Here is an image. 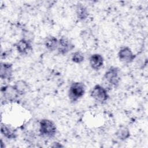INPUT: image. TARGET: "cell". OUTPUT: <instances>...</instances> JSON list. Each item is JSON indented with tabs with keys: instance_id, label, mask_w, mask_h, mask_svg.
<instances>
[{
	"instance_id": "obj_17",
	"label": "cell",
	"mask_w": 148,
	"mask_h": 148,
	"mask_svg": "<svg viewBox=\"0 0 148 148\" xmlns=\"http://www.w3.org/2000/svg\"><path fill=\"white\" fill-rule=\"evenodd\" d=\"M53 147H64L63 145H61L60 143L58 142H54L53 143V145L51 146Z\"/></svg>"
},
{
	"instance_id": "obj_14",
	"label": "cell",
	"mask_w": 148,
	"mask_h": 148,
	"mask_svg": "<svg viewBox=\"0 0 148 148\" xmlns=\"http://www.w3.org/2000/svg\"><path fill=\"white\" fill-rule=\"evenodd\" d=\"M116 136L120 140L124 141L128 139L131 135L129 128L124 125L120 126L115 133Z\"/></svg>"
},
{
	"instance_id": "obj_2",
	"label": "cell",
	"mask_w": 148,
	"mask_h": 148,
	"mask_svg": "<svg viewBox=\"0 0 148 148\" xmlns=\"http://www.w3.org/2000/svg\"><path fill=\"white\" fill-rule=\"evenodd\" d=\"M39 132L40 136L44 138H53L57 133L56 124L51 120L43 119L39 122Z\"/></svg>"
},
{
	"instance_id": "obj_9",
	"label": "cell",
	"mask_w": 148,
	"mask_h": 148,
	"mask_svg": "<svg viewBox=\"0 0 148 148\" xmlns=\"http://www.w3.org/2000/svg\"><path fill=\"white\" fill-rule=\"evenodd\" d=\"M13 65L9 62H1L0 77L2 80L10 81L13 77Z\"/></svg>"
},
{
	"instance_id": "obj_6",
	"label": "cell",
	"mask_w": 148,
	"mask_h": 148,
	"mask_svg": "<svg viewBox=\"0 0 148 148\" xmlns=\"http://www.w3.org/2000/svg\"><path fill=\"white\" fill-rule=\"evenodd\" d=\"M119 60L124 64H130L136 58V55L128 46L121 47L117 53Z\"/></svg>"
},
{
	"instance_id": "obj_10",
	"label": "cell",
	"mask_w": 148,
	"mask_h": 148,
	"mask_svg": "<svg viewBox=\"0 0 148 148\" xmlns=\"http://www.w3.org/2000/svg\"><path fill=\"white\" fill-rule=\"evenodd\" d=\"M104 60L102 55L95 53L90 56L89 64L90 67L94 71H99L103 66Z\"/></svg>"
},
{
	"instance_id": "obj_16",
	"label": "cell",
	"mask_w": 148,
	"mask_h": 148,
	"mask_svg": "<svg viewBox=\"0 0 148 148\" xmlns=\"http://www.w3.org/2000/svg\"><path fill=\"white\" fill-rule=\"evenodd\" d=\"M84 55L81 51H76L72 54L71 60L75 64H80L84 61Z\"/></svg>"
},
{
	"instance_id": "obj_12",
	"label": "cell",
	"mask_w": 148,
	"mask_h": 148,
	"mask_svg": "<svg viewBox=\"0 0 148 148\" xmlns=\"http://www.w3.org/2000/svg\"><path fill=\"white\" fill-rule=\"evenodd\" d=\"M13 86L20 96L24 95L31 91L30 86L24 80H17Z\"/></svg>"
},
{
	"instance_id": "obj_15",
	"label": "cell",
	"mask_w": 148,
	"mask_h": 148,
	"mask_svg": "<svg viewBox=\"0 0 148 148\" xmlns=\"http://www.w3.org/2000/svg\"><path fill=\"white\" fill-rule=\"evenodd\" d=\"M76 14L80 21H84L88 17L89 12L85 6L82 3H78L76 7Z\"/></svg>"
},
{
	"instance_id": "obj_11",
	"label": "cell",
	"mask_w": 148,
	"mask_h": 148,
	"mask_svg": "<svg viewBox=\"0 0 148 148\" xmlns=\"http://www.w3.org/2000/svg\"><path fill=\"white\" fill-rule=\"evenodd\" d=\"M1 134L5 138L8 139H16L17 136V130L12 127V126L1 123Z\"/></svg>"
},
{
	"instance_id": "obj_3",
	"label": "cell",
	"mask_w": 148,
	"mask_h": 148,
	"mask_svg": "<svg viewBox=\"0 0 148 148\" xmlns=\"http://www.w3.org/2000/svg\"><path fill=\"white\" fill-rule=\"evenodd\" d=\"M86 85L83 82H76L72 83L68 90V98L71 102L75 103L81 99L85 94Z\"/></svg>"
},
{
	"instance_id": "obj_4",
	"label": "cell",
	"mask_w": 148,
	"mask_h": 148,
	"mask_svg": "<svg viewBox=\"0 0 148 148\" xmlns=\"http://www.w3.org/2000/svg\"><path fill=\"white\" fill-rule=\"evenodd\" d=\"M2 99L6 102H16L19 101L21 97L17 92L13 86L5 85L1 88Z\"/></svg>"
},
{
	"instance_id": "obj_5",
	"label": "cell",
	"mask_w": 148,
	"mask_h": 148,
	"mask_svg": "<svg viewBox=\"0 0 148 148\" xmlns=\"http://www.w3.org/2000/svg\"><path fill=\"white\" fill-rule=\"evenodd\" d=\"M90 95L95 101L101 103H105L109 98L108 90L101 84L94 86L90 92Z\"/></svg>"
},
{
	"instance_id": "obj_8",
	"label": "cell",
	"mask_w": 148,
	"mask_h": 148,
	"mask_svg": "<svg viewBox=\"0 0 148 148\" xmlns=\"http://www.w3.org/2000/svg\"><path fill=\"white\" fill-rule=\"evenodd\" d=\"M17 52L21 55H27L32 51V45L31 40L23 38L14 44Z\"/></svg>"
},
{
	"instance_id": "obj_1",
	"label": "cell",
	"mask_w": 148,
	"mask_h": 148,
	"mask_svg": "<svg viewBox=\"0 0 148 148\" xmlns=\"http://www.w3.org/2000/svg\"><path fill=\"white\" fill-rule=\"evenodd\" d=\"M103 80L108 86L117 88L119 86L121 81L120 68L114 66L109 68L104 73Z\"/></svg>"
},
{
	"instance_id": "obj_13",
	"label": "cell",
	"mask_w": 148,
	"mask_h": 148,
	"mask_svg": "<svg viewBox=\"0 0 148 148\" xmlns=\"http://www.w3.org/2000/svg\"><path fill=\"white\" fill-rule=\"evenodd\" d=\"M44 45L49 51H55L58 47V39L54 36H48L44 40Z\"/></svg>"
},
{
	"instance_id": "obj_7",
	"label": "cell",
	"mask_w": 148,
	"mask_h": 148,
	"mask_svg": "<svg viewBox=\"0 0 148 148\" xmlns=\"http://www.w3.org/2000/svg\"><path fill=\"white\" fill-rule=\"evenodd\" d=\"M75 48V45L67 37L62 36L58 39L57 51L58 54L64 56L72 51Z\"/></svg>"
}]
</instances>
